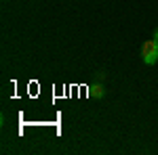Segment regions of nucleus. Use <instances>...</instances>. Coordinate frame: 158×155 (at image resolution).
<instances>
[{
	"mask_svg": "<svg viewBox=\"0 0 158 155\" xmlns=\"http://www.w3.org/2000/svg\"><path fill=\"white\" fill-rule=\"evenodd\" d=\"M141 57H143V63L146 65H154L158 61V42L152 38V40H148L143 48H141Z\"/></svg>",
	"mask_w": 158,
	"mask_h": 155,
	"instance_id": "1",
	"label": "nucleus"
},
{
	"mask_svg": "<svg viewBox=\"0 0 158 155\" xmlns=\"http://www.w3.org/2000/svg\"><path fill=\"white\" fill-rule=\"evenodd\" d=\"M89 95L95 96V99H101V96L106 95V90H103V86H101V84H93V86L89 88Z\"/></svg>",
	"mask_w": 158,
	"mask_h": 155,
	"instance_id": "2",
	"label": "nucleus"
},
{
	"mask_svg": "<svg viewBox=\"0 0 158 155\" xmlns=\"http://www.w3.org/2000/svg\"><path fill=\"white\" fill-rule=\"evenodd\" d=\"M152 38H154V40H156V42H158V27H156V29H154V36H152Z\"/></svg>",
	"mask_w": 158,
	"mask_h": 155,
	"instance_id": "3",
	"label": "nucleus"
}]
</instances>
